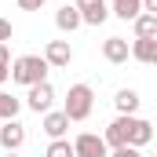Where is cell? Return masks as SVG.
Here are the masks:
<instances>
[{"mask_svg": "<svg viewBox=\"0 0 157 157\" xmlns=\"http://www.w3.org/2000/svg\"><path fill=\"white\" fill-rule=\"evenodd\" d=\"M113 106H117V113H124V117H135V110H139V91H135V88H121L117 95H113Z\"/></svg>", "mask_w": 157, "mask_h": 157, "instance_id": "cell-14", "label": "cell"}, {"mask_svg": "<svg viewBox=\"0 0 157 157\" xmlns=\"http://www.w3.org/2000/svg\"><path fill=\"white\" fill-rule=\"evenodd\" d=\"M0 66H11V48L0 44Z\"/></svg>", "mask_w": 157, "mask_h": 157, "instance_id": "cell-22", "label": "cell"}, {"mask_svg": "<svg viewBox=\"0 0 157 157\" xmlns=\"http://www.w3.org/2000/svg\"><path fill=\"white\" fill-rule=\"evenodd\" d=\"M77 11L84 18V26H102L110 18V4L106 0H77Z\"/></svg>", "mask_w": 157, "mask_h": 157, "instance_id": "cell-6", "label": "cell"}, {"mask_svg": "<svg viewBox=\"0 0 157 157\" xmlns=\"http://www.w3.org/2000/svg\"><path fill=\"white\" fill-rule=\"evenodd\" d=\"M73 150H77V157H110L106 139L95 135V132H80L77 139H73Z\"/></svg>", "mask_w": 157, "mask_h": 157, "instance_id": "cell-3", "label": "cell"}, {"mask_svg": "<svg viewBox=\"0 0 157 157\" xmlns=\"http://www.w3.org/2000/svg\"><path fill=\"white\" fill-rule=\"evenodd\" d=\"M132 59L154 66V62H157V37H135V40H132Z\"/></svg>", "mask_w": 157, "mask_h": 157, "instance_id": "cell-10", "label": "cell"}, {"mask_svg": "<svg viewBox=\"0 0 157 157\" xmlns=\"http://www.w3.org/2000/svg\"><path fill=\"white\" fill-rule=\"evenodd\" d=\"M132 121L135 117H113L110 124H106V132H102V139H106V146L110 150H117V146H128V132H132Z\"/></svg>", "mask_w": 157, "mask_h": 157, "instance_id": "cell-5", "label": "cell"}, {"mask_svg": "<svg viewBox=\"0 0 157 157\" xmlns=\"http://www.w3.org/2000/svg\"><path fill=\"white\" fill-rule=\"evenodd\" d=\"M150 139H154V124L143 121V117H135V121H132V132H128V146L139 150V146H146Z\"/></svg>", "mask_w": 157, "mask_h": 157, "instance_id": "cell-13", "label": "cell"}, {"mask_svg": "<svg viewBox=\"0 0 157 157\" xmlns=\"http://www.w3.org/2000/svg\"><path fill=\"white\" fill-rule=\"evenodd\" d=\"M154 66H157V62H154Z\"/></svg>", "mask_w": 157, "mask_h": 157, "instance_id": "cell-26", "label": "cell"}, {"mask_svg": "<svg viewBox=\"0 0 157 157\" xmlns=\"http://www.w3.org/2000/svg\"><path fill=\"white\" fill-rule=\"evenodd\" d=\"M55 26H59L62 33H73V29H80V26H84V18H80L77 4H62V7L55 11Z\"/></svg>", "mask_w": 157, "mask_h": 157, "instance_id": "cell-11", "label": "cell"}, {"mask_svg": "<svg viewBox=\"0 0 157 157\" xmlns=\"http://www.w3.org/2000/svg\"><path fill=\"white\" fill-rule=\"evenodd\" d=\"M44 157H77V150H73L70 139H51V146H48Z\"/></svg>", "mask_w": 157, "mask_h": 157, "instance_id": "cell-18", "label": "cell"}, {"mask_svg": "<svg viewBox=\"0 0 157 157\" xmlns=\"http://www.w3.org/2000/svg\"><path fill=\"white\" fill-rule=\"evenodd\" d=\"M110 157H143L135 146H117V150H110Z\"/></svg>", "mask_w": 157, "mask_h": 157, "instance_id": "cell-19", "label": "cell"}, {"mask_svg": "<svg viewBox=\"0 0 157 157\" xmlns=\"http://www.w3.org/2000/svg\"><path fill=\"white\" fill-rule=\"evenodd\" d=\"M91 106H95V91H91V84H73L70 95H66L62 113H66L70 121H88V117H91Z\"/></svg>", "mask_w": 157, "mask_h": 157, "instance_id": "cell-2", "label": "cell"}, {"mask_svg": "<svg viewBox=\"0 0 157 157\" xmlns=\"http://www.w3.org/2000/svg\"><path fill=\"white\" fill-rule=\"evenodd\" d=\"M7 157H18V150H15V154H7Z\"/></svg>", "mask_w": 157, "mask_h": 157, "instance_id": "cell-25", "label": "cell"}, {"mask_svg": "<svg viewBox=\"0 0 157 157\" xmlns=\"http://www.w3.org/2000/svg\"><path fill=\"white\" fill-rule=\"evenodd\" d=\"M102 59L113 62V66L128 62V59H132V44H128L124 37H106V40H102Z\"/></svg>", "mask_w": 157, "mask_h": 157, "instance_id": "cell-9", "label": "cell"}, {"mask_svg": "<svg viewBox=\"0 0 157 157\" xmlns=\"http://www.w3.org/2000/svg\"><path fill=\"white\" fill-rule=\"evenodd\" d=\"M11 33H15V29H11V22H7V18H0V44H7Z\"/></svg>", "mask_w": 157, "mask_h": 157, "instance_id": "cell-21", "label": "cell"}, {"mask_svg": "<svg viewBox=\"0 0 157 157\" xmlns=\"http://www.w3.org/2000/svg\"><path fill=\"white\" fill-rule=\"evenodd\" d=\"M11 77V66H0V88H4V80Z\"/></svg>", "mask_w": 157, "mask_h": 157, "instance_id": "cell-24", "label": "cell"}, {"mask_svg": "<svg viewBox=\"0 0 157 157\" xmlns=\"http://www.w3.org/2000/svg\"><path fill=\"white\" fill-rule=\"evenodd\" d=\"M44 59H48V66H55V70H66V66L73 62V48H70V40H48V48H44Z\"/></svg>", "mask_w": 157, "mask_h": 157, "instance_id": "cell-7", "label": "cell"}, {"mask_svg": "<svg viewBox=\"0 0 157 157\" xmlns=\"http://www.w3.org/2000/svg\"><path fill=\"white\" fill-rule=\"evenodd\" d=\"M48 59L44 55H18L15 62H11V80L15 84H26V88H33L40 80H48Z\"/></svg>", "mask_w": 157, "mask_h": 157, "instance_id": "cell-1", "label": "cell"}, {"mask_svg": "<svg viewBox=\"0 0 157 157\" xmlns=\"http://www.w3.org/2000/svg\"><path fill=\"white\" fill-rule=\"evenodd\" d=\"M70 124H73V121L66 117L62 110H51V113H44V132H48L51 139H66V132H70Z\"/></svg>", "mask_w": 157, "mask_h": 157, "instance_id": "cell-12", "label": "cell"}, {"mask_svg": "<svg viewBox=\"0 0 157 157\" xmlns=\"http://www.w3.org/2000/svg\"><path fill=\"white\" fill-rule=\"evenodd\" d=\"M51 102H55V88L48 84V80H40L29 88V95H26V106L33 110V113H51Z\"/></svg>", "mask_w": 157, "mask_h": 157, "instance_id": "cell-4", "label": "cell"}, {"mask_svg": "<svg viewBox=\"0 0 157 157\" xmlns=\"http://www.w3.org/2000/svg\"><path fill=\"white\" fill-rule=\"evenodd\" d=\"M22 143H26V124H18V121H4V124H0V146H4L7 154H15Z\"/></svg>", "mask_w": 157, "mask_h": 157, "instance_id": "cell-8", "label": "cell"}, {"mask_svg": "<svg viewBox=\"0 0 157 157\" xmlns=\"http://www.w3.org/2000/svg\"><path fill=\"white\" fill-rule=\"evenodd\" d=\"M110 15H117V18H124V22H135V18L143 15V0H113Z\"/></svg>", "mask_w": 157, "mask_h": 157, "instance_id": "cell-15", "label": "cell"}, {"mask_svg": "<svg viewBox=\"0 0 157 157\" xmlns=\"http://www.w3.org/2000/svg\"><path fill=\"white\" fill-rule=\"evenodd\" d=\"M143 11H150V15H157V0H143Z\"/></svg>", "mask_w": 157, "mask_h": 157, "instance_id": "cell-23", "label": "cell"}, {"mask_svg": "<svg viewBox=\"0 0 157 157\" xmlns=\"http://www.w3.org/2000/svg\"><path fill=\"white\" fill-rule=\"evenodd\" d=\"M135 37H157V15H139L135 18Z\"/></svg>", "mask_w": 157, "mask_h": 157, "instance_id": "cell-17", "label": "cell"}, {"mask_svg": "<svg viewBox=\"0 0 157 157\" xmlns=\"http://www.w3.org/2000/svg\"><path fill=\"white\" fill-rule=\"evenodd\" d=\"M15 4H18L22 11H40V7H44L48 0H15Z\"/></svg>", "mask_w": 157, "mask_h": 157, "instance_id": "cell-20", "label": "cell"}, {"mask_svg": "<svg viewBox=\"0 0 157 157\" xmlns=\"http://www.w3.org/2000/svg\"><path fill=\"white\" fill-rule=\"evenodd\" d=\"M18 110H22V102H18L11 91L0 88V121H15V117H18Z\"/></svg>", "mask_w": 157, "mask_h": 157, "instance_id": "cell-16", "label": "cell"}]
</instances>
